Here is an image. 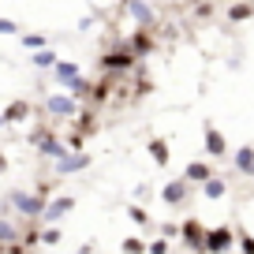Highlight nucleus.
<instances>
[{"mask_svg":"<svg viewBox=\"0 0 254 254\" xmlns=\"http://www.w3.org/2000/svg\"><path fill=\"white\" fill-rule=\"evenodd\" d=\"M8 206H11V213H19L23 221H38L41 209H45V198H41V194H34V190L11 187V190H8Z\"/></svg>","mask_w":254,"mask_h":254,"instance_id":"obj_1","label":"nucleus"},{"mask_svg":"<svg viewBox=\"0 0 254 254\" xmlns=\"http://www.w3.org/2000/svg\"><path fill=\"white\" fill-rule=\"evenodd\" d=\"M138 56L131 53L127 45H116L109 49V53H101V60H97V67H101V75H124V71H135Z\"/></svg>","mask_w":254,"mask_h":254,"instance_id":"obj_2","label":"nucleus"},{"mask_svg":"<svg viewBox=\"0 0 254 254\" xmlns=\"http://www.w3.org/2000/svg\"><path fill=\"white\" fill-rule=\"evenodd\" d=\"M71 209H75V194H56V198H45V209H41L38 224H60Z\"/></svg>","mask_w":254,"mask_h":254,"instance_id":"obj_3","label":"nucleus"},{"mask_svg":"<svg viewBox=\"0 0 254 254\" xmlns=\"http://www.w3.org/2000/svg\"><path fill=\"white\" fill-rule=\"evenodd\" d=\"M180 239H183V247H187L190 254H206V228H202L194 217H187V221L180 224Z\"/></svg>","mask_w":254,"mask_h":254,"instance_id":"obj_4","label":"nucleus"},{"mask_svg":"<svg viewBox=\"0 0 254 254\" xmlns=\"http://www.w3.org/2000/svg\"><path fill=\"white\" fill-rule=\"evenodd\" d=\"M45 116H56V120H75L79 116V101L67 94H49L45 97Z\"/></svg>","mask_w":254,"mask_h":254,"instance_id":"obj_5","label":"nucleus"},{"mask_svg":"<svg viewBox=\"0 0 254 254\" xmlns=\"http://www.w3.org/2000/svg\"><path fill=\"white\" fill-rule=\"evenodd\" d=\"M79 75H82L79 60H56L53 67H49V79H53V82H56L60 90H67V86H71L75 79H79Z\"/></svg>","mask_w":254,"mask_h":254,"instance_id":"obj_6","label":"nucleus"},{"mask_svg":"<svg viewBox=\"0 0 254 254\" xmlns=\"http://www.w3.org/2000/svg\"><path fill=\"white\" fill-rule=\"evenodd\" d=\"M90 153L86 150H79V153H67V157H60V161H53V176H75V172H82V168H90Z\"/></svg>","mask_w":254,"mask_h":254,"instance_id":"obj_7","label":"nucleus"},{"mask_svg":"<svg viewBox=\"0 0 254 254\" xmlns=\"http://www.w3.org/2000/svg\"><path fill=\"white\" fill-rule=\"evenodd\" d=\"M232 243H236L232 228H206V254H228Z\"/></svg>","mask_w":254,"mask_h":254,"instance_id":"obj_8","label":"nucleus"},{"mask_svg":"<svg viewBox=\"0 0 254 254\" xmlns=\"http://www.w3.org/2000/svg\"><path fill=\"white\" fill-rule=\"evenodd\" d=\"M124 11L135 19L138 26H146V30H153V23H157V15H153V8L146 0H124Z\"/></svg>","mask_w":254,"mask_h":254,"instance_id":"obj_9","label":"nucleus"},{"mask_svg":"<svg viewBox=\"0 0 254 254\" xmlns=\"http://www.w3.org/2000/svg\"><path fill=\"white\" fill-rule=\"evenodd\" d=\"M112 90H116V75H101L97 82H90V101H86V105L101 109V105L112 97Z\"/></svg>","mask_w":254,"mask_h":254,"instance_id":"obj_10","label":"nucleus"},{"mask_svg":"<svg viewBox=\"0 0 254 254\" xmlns=\"http://www.w3.org/2000/svg\"><path fill=\"white\" fill-rule=\"evenodd\" d=\"M127 49H131V53H135L138 60H146V56L153 53V34L146 30V26H138V30L131 34V38H127Z\"/></svg>","mask_w":254,"mask_h":254,"instance_id":"obj_11","label":"nucleus"},{"mask_svg":"<svg viewBox=\"0 0 254 254\" xmlns=\"http://www.w3.org/2000/svg\"><path fill=\"white\" fill-rule=\"evenodd\" d=\"M71 124H75V131H79L82 138L97 135V109H94V105H86V109H82V105H79V116H75Z\"/></svg>","mask_w":254,"mask_h":254,"instance_id":"obj_12","label":"nucleus"},{"mask_svg":"<svg viewBox=\"0 0 254 254\" xmlns=\"http://www.w3.org/2000/svg\"><path fill=\"white\" fill-rule=\"evenodd\" d=\"M38 153H41V157H49V161H60V157H67L71 150L64 146V138H56L53 131H49V135H45V138L38 142Z\"/></svg>","mask_w":254,"mask_h":254,"instance_id":"obj_13","label":"nucleus"},{"mask_svg":"<svg viewBox=\"0 0 254 254\" xmlns=\"http://www.w3.org/2000/svg\"><path fill=\"white\" fill-rule=\"evenodd\" d=\"M187 190H190V183H187V180H168L165 187H161V198H165L168 206H180V202L187 198Z\"/></svg>","mask_w":254,"mask_h":254,"instance_id":"obj_14","label":"nucleus"},{"mask_svg":"<svg viewBox=\"0 0 254 254\" xmlns=\"http://www.w3.org/2000/svg\"><path fill=\"white\" fill-rule=\"evenodd\" d=\"M0 112H4V124H23V120H30V101H23V97H15V101H11V105H4V109H0Z\"/></svg>","mask_w":254,"mask_h":254,"instance_id":"obj_15","label":"nucleus"},{"mask_svg":"<svg viewBox=\"0 0 254 254\" xmlns=\"http://www.w3.org/2000/svg\"><path fill=\"white\" fill-rule=\"evenodd\" d=\"M56 60H60V53H56L53 45H45V49H34V53H30V64L38 67V71H49V67H53Z\"/></svg>","mask_w":254,"mask_h":254,"instance_id":"obj_16","label":"nucleus"},{"mask_svg":"<svg viewBox=\"0 0 254 254\" xmlns=\"http://www.w3.org/2000/svg\"><path fill=\"white\" fill-rule=\"evenodd\" d=\"M206 153L209 157H224L228 153V142H224V135L217 127H206Z\"/></svg>","mask_w":254,"mask_h":254,"instance_id":"obj_17","label":"nucleus"},{"mask_svg":"<svg viewBox=\"0 0 254 254\" xmlns=\"http://www.w3.org/2000/svg\"><path fill=\"white\" fill-rule=\"evenodd\" d=\"M209 176H213V168H209L206 161H190L187 172H183V180H187V183H206Z\"/></svg>","mask_w":254,"mask_h":254,"instance_id":"obj_18","label":"nucleus"},{"mask_svg":"<svg viewBox=\"0 0 254 254\" xmlns=\"http://www.w3.org/2000/svg\"><path fill=\"white\" fill-rule=\"evenodd\" d=\"M64 94H67V97H75L79 105H86V101H90V79H86V75H79V79H75L71 86L64 90Z\"/></svg>","mask_w":254,"mask_h":254,"instance_id":"obj_19","label":"nucleus"},{"mask_svg":"<svg viewBox=\"0 0 254 254\" xmlns=\"http://www.w3.org/2000/svg\"><path fill=\"white\" fill-rule=\"evenodd\" d=\"M19 45H23V49H30V53H34V49H45V45H49V34H41V30L19 34Z\"/></svg>","mask_w":254,"mask_h":254,"instance_id":"obj_20","label":"nucleus"},{"mask_svg":"<svg viewBox=\"0 0 254 254\" xmlns=\"http://www.w3.org/2000/svg\"><path fill=\"white\" fill-rule=\"evenodd\" d=\"M224 190H228V183H224L221 176H209V180L202 183V194H206V198H224Z\"/></svg>","mask_w":254,"mask_h":254,"instance_id":"obj_21","label":"nucleus"},{"mask_svg":"<svg viewBox=\"0 0 254 254\" xmlns=\"http://www.w3.org/2000/svg\"><path fill=\"white\" fill-rule=\"evenodd\" d=\"M236 168L247 176H254V146H243V150H236Z\"/></svg>","mask_w":254,"mask_h":254,"instance_id":"obj_22","label":"nucleus"},{"mask_svg":"<svg viewBox=\"0 0 254 254\" xmlns=\"http://www.w3.org/2000/svg\"><path fill=\"white\" fill-rule=\"evenodd\" d=\"M150 157H153V165H161V168L168 165V157H172V153H168V142H165V138H153V142H150Z\"/></svg>","mask_w":254,"mask_h":254,"instance_id":"obj_23","label":"nucleus"},{"mask_svg":"<svg viewBox=\"0 0 254 254\" xmlns=\"http://www.w3.org/2000/svg\"><path fill=\"white\" fill-rule=\"evenodd\" d=\"M19 232H23L19 224H11L8 217H0V243H4V247H8V243H19Z\"/></svg>","mask_w":254,"mask_h":254,"instance_id":"obj_24","label":"nucleus"},{"mask_svg":"<svg viewBox=\"0 0 254 254\" xmlns=\"http://www.w3.org/2000/svg\"><path fill=\"white\" fill-rule=\"evenodd\" d=\"M60 239H64L60 224H41V247H60Z\"/></svg>","mask_w":254,"mask_h":254,"instance_id":"obj_25","label":"nucleus"},{"mask_svg":"<svg viewBox=\"0 0 254 254\" xmlns=\"http://www.w3.org/2000/svg\"><path fill=\"white\" fill-rule=\"evenodd\" d=\"M251 15H254V4H232V8H228L232 23H243V19H251Z\"/></svg>","mask_w":254,"mask_h":254,"instance_id":"obj_26","label":"nucleus"},{"mask_svg":"<svg viewBox=\"0 0 254 254\" xmlns=\"http://www.w3.org/2000/svg\"><path fill=\"white\" fill-rule=\"evenodd\" d=\"M19 34H23V26H19L15 19L0 15V38H19Z\"/></svg>","mask_w":254,"mask_h":254,"instance_id":"obj_27","label":"nucleus"},{"mask_svg":"<svg viewBox=\"0 0 254 254\" xmlns=\"http://www.w3.org/2000/svg\"><path fill=\"white\" fill-rule=\"evenodd\" d=\"M64 146H67V150H71V153H79V150H86V138H82L79 131H75V127H71V131H67V138H64Z\"/></svg>","mask_w":254,"mask_h":254,"instance_id":"obj_28","label":"nucleus"},{"mask_svg":"<svg viewBox=\"0 0 254 254\" xmlns=\"http://www.w3.org/2000/svg\"><path fill=\"white\" fill-rule=\"evenodd\" d=\"M127 217H131V221H135L138 228H146V224H150V213H146V209L138 206V202H135V206H127Z\"/></svg>","mask_w":254,"mask_h":254,"instance_id":"obj_29","label":"nucleus"},{"mask_svg":"<svg viewBox=\"0 0 254 254\" xmlns=\"http://www.w3.org/2000/svg\"><path fill=\"white\" fill-rule=\"evenodd\" d=\"M124 254H146V243L138 236H131V239H124V247H120Z\"/></svg>","mask_w":254,"mask_h":254,"instance_id":"obj_30","label":"nucleus"},{"mask_svg":"<svg viewBox=\"0 0 254 254\" xmlns=\"http://www.w3.org/2000/svg\"><path fill=\"white\" fill-rule=\"evenodd\" d=\"M56 183H60V176H56V180H41L38 187H34V194H41V198H49V194H53V190H56Z\"/></svg>","mask_w":254,"mask_h":254,"instance_id":"obj_31","label":"nucleus"},{"mask_svg":"<svg viewBox=\"0 0 254 254\" xmlns=\"http://www.w3.org/2000/svg\"><path fill=\"white\" fill-rule=\"evenodd\" d=\"M172 247H168V239H153V243H146V254H168Z\"/></svg>","mask_w":254,"mask_h":254,"instance_id":"obj_32","label":"nucleus"},{"mask_svg":"<svg viewBox=\"0 0 254 254\" xmlns=\"http://www.w3.org/2000/svg\"><path fill=\"white\" fill-rule=\"evenodd\" d=\"M45 135H49V124H38V127L30 131V146H38V142H41Z\"/></svg>","mask_w":254,"mask_h":254,"instance_id":"obj_33","label":"nucleus"},{"mask_svg":"<svg viewBox=\"0 0 254 254\" xmlns=\"http://www.w3.org/2000/svg\"><path fill=\"white\" fill-rule=\"evenodd\" d=\"M239 247H243V254H254V239L247 236V232H243V236H239Z\"/></svg>","mask_w":254,"mask_h":254,"instance_id":"obj_34","label":"nucleus"},{"mask_svg":"<svg viewBox=\"0 0 254 254\" xmlns=\"http://www.w3.org/2000/svg\"><path fill=\"white\" fill-rule=\"evenodd\" d=\"M135 198H138V202L150 198V187H146V183H138V187H135Z\"/></svg>","mask_w":254,"mask_h":254,"instance_id":"obj_35","label":"nucleus"},{"mask_svg":"<svg viewBox=\"0 0 254 254\" xmlns=\"http://www.w3.org/2000/svg\"><path fill=\"white\" fill-rule=\"evenodd\" d=\"M4 172H8V153L0 150V176H4Z\"/></svg>","mask_w":254,"mask_h":254,"instance_id":"obj_36","label":"nucleus"},{"mask_svg":"<svg viewBox=\"0 0 254 254\" xmlns=\"http://www.w3.org/2000/svg\"><path fill=\"white\" fill-rule=\"evenodd\" d=\"M75 254H94V243H82V247H79Z\"/></svg>","mask_w":254,"mask_h":254,"instance_id":"obj_37","label":"nucleus"},{"mask_svg":"<svg viewBox=\"0 0 254 254\" xmlns=\"http://www.w3.org/2000/svg\"><path fill=\"white\" fill-rule=\"evenodd\" d=\"M4 127H8V124H4V112H0V131H4Z\"/></svg>","mask_w":254,"mask_h":254,"instance_id":"obj_38","label":"nucleus"},{"mask_svg":"<svg viewBox=\"0 0 254 254\" xmlns=\"http://www.w3.org/2000/svg\"><path fill=\"white\" fill-rule=\"evenodd\" d=\"M168 254H176V251H168ZM180 254H183V251H180Z\"/></svg>","mask_w":254,"mask_h":254,"instance_id":"obj_39","label":"nucleus"}]
</instances>
